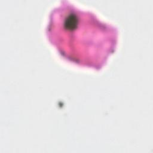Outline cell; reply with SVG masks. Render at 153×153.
<instances>
[{
	"mask_svg": "<svg viewBox=\"0 0 153 153\" xmlns=\"http://www.w3.org/2000/svg\"><path fill=\"white\" fill-rule=\"evenodd\" d=\"M46 34L64 59L95 70L105 65L117 47L118 37L114 26L65 1L51 10Z\"/></svg>",
	"mask_w": 153,
	"mask_h": 153,
	"instance_id": "obj_1",
	"label": "cell"
}]
</instances>
